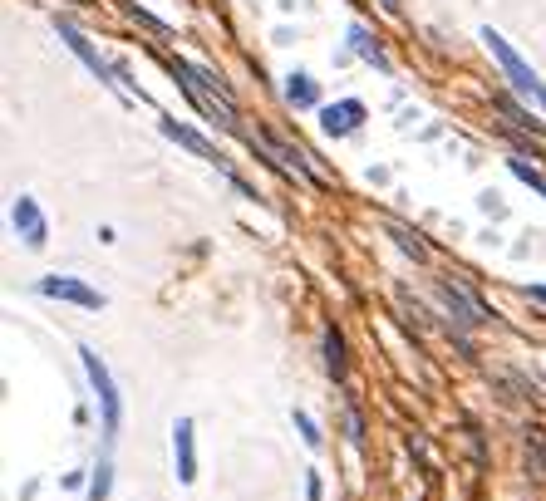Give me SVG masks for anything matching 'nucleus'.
<instances>
[{
  "label": "nucleus",
  "instance_id": "nucleus-3",
  "mask_svg": "<svg viewBox=\"0 0 546 501\" xmlns=\"http://www.w3.org/2000/svg\"><path fill=\"white\" fill-rule=\"evenodd\" d=\"M79 364H84V374H89V389L99 393V413H104V443L114 447L123 428V398H119V384H114V374H109V364L89 349V344H79Z\"/></svg>",
  "mask_w": 546,
  "mask_h": 501
},
{
  "label": "nucleus",
  "instance_id": "nucleus-2",
  "mask_svg": "<svg viewBox=\"0 0 546 501\" xmlns=\"http://www.w3.org/2000/svg\"><path fill=\"white\" fill-rule=\"evenodd\" d=\"M478 40L487 45V55L497 59L502 79H507V84H512V89H517V94L527 99V104H542V84H546L542 74H537V69L527 64V59L517 55V50H512V45H507V40H502V35L492 30V25H483V35H478Z\"/></svg>",
  "mask_w": 546,
  "mask_h": 501
},
{
  "label": "nucleus",
  "instance_id": "nucleus-1",
  "mask_svg": "<svg viewBox=\"0 0 546 501\" xmlns=\"http://www.w3.org/2000/svg\"><path fill=\"white\" fill-rule=\"evenodd\" d=\"M173 74H178L182 94L207 113V118H217V123H227V128L237 123V99H232V89H227L222 79H212L207 69H197V64H187V59H173Z\"/></svg>",
  "mask_w": 546,
  "mask_h": 501
},
{
  "label": "nucleus",
  "instance_id": "nucleus-8",
  "mask_svg": "<svg viewBox=\"0 0 546 501\" xmlns=\"http://www.w3.org/2000/svg\"><path fill=\"white\" fill-rule=\"evenodd\" d=\"M438 300H443L448 310H458V320H468V325H483V320H492L483 300H478V295H468V290H463V285H453V280H438Z\"/></svg>",
  "mask_w": 546,
  "mask_h": 501
},
{
  "label": "nucleus",
  "instance_id": "nucleus-18",
  "mask_svg": "<svg viewBox=\"0 0 546 501\" xmlns=\"http://www.w3.org/2000/svg\"><path fill=\"white\" fill-rule=\"evenodd\" d=\"M291 418H296V433H301V438H305V447H320V443H325V433H320V423H315V418H310L305 408H296Z\"/></svg>",
  "mask_w": 546,
  "mask_h": 501
},
{
  "label": "nucleus",
  "instance_id": "nucleus-19",
  "mask_svg": "<svg viewBox=\"0 0 546 501\" xmlns=\"http://www.w3.org/2000/svg\"><path fill=\"white\" fill-rule=\"evenodd\" d=\"M389 236H394V241H399V246H404L414 261H428V246L419 241V236H414V231H404V226H389Z\"/></svg>",
  "mask_w": 546,
  "mask_h": 501
},
{
  "label": "nucleus",
  "instance_id": "nucleus-22",
  "mask_svg": "<svg viewBox=\"0 0 546 501\" xmlns=\"http://www.w3.org/2000/svg\"><path fill=\"white\" fill-rule=\"evenodd\" d=\"M379 5H384V10H389V15H399V0H379Z\"/></svg>",
  "mask_w": 546,
  "mask_h": 501
},
{
  "label": "nucleus",
  "instance_id": "nucleus-7",
  "mask_svg": "<svg viewBox=\"0 0 546 501\" xmlns=\"http://www.w3.org/2000/svg\"><path fill=\"white\" fill-rule=\"evenodd\" d=\"M360 123H364L360 99H340V104H325V109H320V128H325L330 138H350Z\"/></svg>",
  "mask_w": 546,
  "mask_h": 501
},
{
  "label": "nucleus",
  "instance_id": "nucleus-4",
  "mask_svg": "<svg viewBox=\"0 0 546 501\" xmlns=\"http://www.w3.org/2000/svg\"><path fill=\"white\" fill-rule=\"evenodd\" d=\"M35 295H45V300H64V305H79V310H104V305H109L104 290L84 285L79 276H40L35 280Z\"/></svg>",
  "mask_w": 546,
  "mask_h": 501
},
{
  "label": "nucleus",
  "instance_id": "nucleus-17",
  "mask_svg": "<svg viewBox=\"0 0 546 501\" xmlns=\"http://www.w3.org/2000/svg\"><path fill=\"white\" fill-rule=\"evenodd\" d=\"M492 104H497V109L507 113V118H512L517 128H532V133H546V123H542V118H532V113H522V109H517V104H512V99H492Z\"/></svg>",
  "mask_w": 546,
  "mask_h": 501
},
{
  "label": "nucleus",
  "instance_id": "nucleus-9",
  "mask_svg": "<svg viewBox=\"0 0 546 501\" xmlns=\"http://www.w3.org/2000/svg\"><path fill=\"white\" fill-rule=\"evenodd\" d=\"M158 128H163V138H173L178 148H187V153H197V158H207V163H217V158H222L212 138H202L197 128H187V123H178V118H158Z\"/></svg>",
  "mask_w": 546,
  "mask_h": 501
},
{
  "label": "nucleus",
  "instance_id": "nucleus-12",
  "mask_svg": "<svg viewBox=\"0 0 546 501\" xmlns=\"http://www.w3.org/2000/svg\"><path fill=\"white\" fill-rule=\"evenodd\" d=\"M350 50H355L360 59H369V64H374L379 74H389V55L379 50V40H374V35H369L364 25H350Z\"/></svg>",
  "mask_w": 546,
  "mask_h": 501
},
{
  "label": "nucleus",
  "instance_id": "nucleus-15",
  "mask_svg": "<svg viewBox=\"0 0 546 501\" xmlns=\"http://www.w3.org/2000/svg\"><path fill=\"white\" fill-rule=\"evenodd\" d=\"M109 487H114V467H109V457H99V467L89 477V501H109Z\"/></svg>",
  "mask_w": 546,
  "mask_h": 501
},
{
  "label": "nucleus",
  "instance_id": "nucleus-6",
  "mask_svg": "<svg viewBox=\"0 0 546 501\" xmlns=\"http://www.w3.org/2000/svg\"><path fill=\"white\" fill-rule=\"evenodd\" d=\"M192 418H178L173 423V467H178V482L192 487L197 482V438H192Z\"/></svg>",
  "mask_w": 546,
  "mask_h": 501
},
{
  "label": "nucleus",
  "instance_id": "nucleus-13",
  "mask_svg": "<svg viewBox=\"0 0 546 501\" xmlns=\"http://www.w3.org/2000/svg\"><path fill=\"white\" fill-rule=\"evenodd\" d=\"M325 369H330L335 384H345V339L335 325H325Z\"/></svg>",
  "mask_w": 546,
  "mask_h": 501
},
{
  "label": "nucleus",
  "instance_id": "nucleus-16",
  "mask_svg": "<svg viewBox=\"0 0 546 501\" xmlns=\"http://www.w3.org/2000/svg\"><path fill=\"white\" fill-rule=\"evenodd\" d=\"M507 167H512V177H517V182H527L532 192H542V197H546V172H542V167L522 163V158H507Z\"/></svg>",
  "mask_w": 546,
  "mask_h": 501
},
{
  "label": "nucleus",
  "instance_id": "nucleus-11",
  "mask_svg": "<svg viewBox=\"0 0 546 501\" xmlns=\"http://www.w3.org/2000/svg\"><path fill=\"white\" fill-rule=\"evenodd\" d=\"M55 30H60V40H64V45H69L74 55L84 59V69H89L94 79H109V64L99 59V50H94V45H89V40H84V35H79V30L69 25V20H55Z\"/></svg>",
  "mask_w": 546,
  "mask_h": 501
},
{
  "label": "nucleus",
  "instance_id": "nucleus-23",
  "mask_svg": "<svg viewBox=\"0 0 546 501\" xmlns=\"http://www.w3.org/2000/svg\"><path fill=\"white\" fill-rule=\"evenodd\" d=\"M542 109H546V84H542Z\"/></svg>",
  "mask_w": 546,
  "mask_h": 501
},
{
  "label": "nucleus",
  "instance_id": "nucleus-14",
  "mask_svg": "<svg viewBox=\"0 0 546 501\" xmlns=\"http://www.w3.org/2000/svg\"><path fill=\"white\" fill-rule=\"evenodd\" d=\"M286 99H291L296 109H315V79H310V74H301V69H296V74L286 79Z\"/></svg>",
  "mask_w": 546,
  "mask_h": 501
},
{
  "label": "nucleus",
  "instance_id": "nucleus-5",
  "mask_svg": "<svg viewBox=\"0 0 546 501\" xmlns=\"http://www.w3.org/2000/svg\"><path fill=\"white\" fill-rule=\"evenodd\" d=\"M10 226L25 236V246H30V251H40V246L50 241V226H45L40 202H35V197H25V192H20V197H15V207H10Z\"/></svg>",
  "mask_w": 546,
  "mask_h": 501
},
{
  "label": "nucleus",
  "instance_id": "nucleus-10",
  "mask_svg": "<svg viewBox=\"0 0 546 501\" xmlns=\"http://www.w3.org/2000/svg\"><path fill=\"white\" fill-rule=\"evenodd\" d=\"M261 143H266V148H271V153H276V158H281V163L291 167V172H296V177H301V182H315V187H325V177H320V172H315V163H310V153H305L301 143H296V148H291V143H281V138H276V133H266V138H261Z\"/></svg>",
  "mask_w": 546,
  "mask_h": 501
},
{
  "label": "nucleus",
  "instance_id": "nucleus-21",
  "mask_svg": "<svg viewBox=\"0 0 546 501\" xmlns=\"http://www.w3.org/2000/svg\"><path fill=\"white\" fill-rule=\"evenodd\" d=\"M522 295H527V300H537V305H546V285H522Z\"/></svg>",
  "mask_w": 546,
  "mask_h": 501
},
{
  "label": "nucleus",
  "instance_id": "nucleus-20",
  "mask_svg": "<svg viewBox=\"0 0 546 501\" xmlns=\"http://www.w3.org/2000/svg\"><path fill=\"white\" fill-rule=\"evenodd\" d=\"M305 501H325V487H320V472H305Z\"/></svg>",
  "mask_w": 546,
  "mask_h": 501
}]
</instances>
